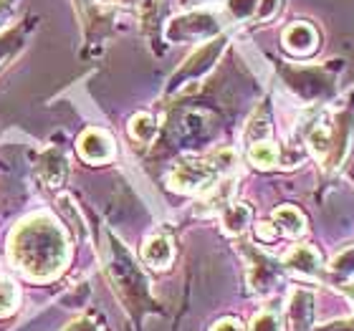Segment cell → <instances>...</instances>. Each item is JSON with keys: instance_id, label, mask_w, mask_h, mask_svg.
<instances>
[{"instance_id": "cell-5", "label": "cell", "mask_w": 354, "mask_h": 331, "mask_svg": "<svg viewBox=\"0 0 354 331\" xmlns=\"http://www.w3.org/2000/svg\"><path fill=\"white\" fill-rule=\"evenodd\" d=\"M241 253L248 261V288L256 296H271L281 283L283 265L281 261L271 258L268 253H261L253 245H241Z\"/></svg>"}, {"instance_id": "cell-12", "label": "cell", "mask_w": 354, "mask_h": 331, "mask_svg": "<svg viewBox=\"0 0 354 331\" xmlns=\"http://www.w3.org/2000/svg\"><path fill=\"white\" fill-rule=\"evenodd\" d=\"M68 164H66V155L61 149H46L41 160H38V177L44 180V185L48 190H56L61 187V182L66 180Z\"/></svg>"}, {"instance_id": "cell-17", "label": "cell", "mask_w": 354, "mask_h": 331, "mask_svg": "<svg viewBox=\"0 0 354 331\" xmlns=\"http://www.w3.org/2000/svg\"><path fill=\"white\" fill-rule=\"evenodd\" d=\"M157 134V119L149 114V111H140L129 119V137H132L137 144H149Z\"/></svg>"}, {"instance_id": "cell-14", "label": "cell", "mask_w": 354, "mask_h": 331, "mask_svg": "<svg viewBox=\"0 0 354 331\" xmlns=\"http://www.w3.org/2000/svg\"><path fill=\"white\" fill-rule=\"evenodd\" d=\"M271 225L276 228L279 236H286V238H301L306 233V218L294 205L276 207L271 215Z\"/></svg>"}, {"instance_id": "cell-16", "label": "cell", "mask_w": 354, "mask_h": 331, "mask_svg": "<svg viewBox=\"0 0 354 331\" xmlns=\"http://www.w3.org/2000/svg\"><path fill=\"white\" fill-rule=\"evenodd\" d=\"M306 144H309L311 155L324 164V160L329 157V149H332V119H329V122H322V124H317V126H311L309 134H306Z\"/></svg>"}, {"instance_id": "cell-22", "label": "cell", "mask_w": 354, "mask_h": 331, "mask_svg": "<svg viewBox=\"0 0 354 331\" xmlns=\"http://www.w3.org/2000/svg\"><path fill=\"white\" fill-rule=\"evenodd\" d=\"M23 36H26V28H23V26H15V28H8L6 33H0V66H3L8 59H13L15 51H18L23 44Z\"/></svg>"}, {"instance_id": "cell-6", "label": "cell", "mask_w": 354, "mask_h": 331, "mask_svg": "<svg viewBox=\"0 0 354 331\" xmlns=\"http://www.w3.org/2000/svg\"><path fill=\"white\" fill-rule=\"evenodd\" d=\"M221 18L213 10H187L175 15L167 23V38L170 41H192V38H207L221 30Z\"/></svg>"}, {"instance_id": "cell-21", "label": "cell", "mask_w": 354, "mask_h": 331, "mask_svg": "<svg viewBox=\"0 0 354 331\" xmlns=\"http://www.w3.org/2000/svg\"><path fill=\"white\" fill-rule=\"evenodd\" d=\"M329 273L337 278H354V245L334 253V258L329 261Z\"/></svg>"}, {"instance_id": "cell-15", "label": "cell", "mask_w": 354, "mask_h": 331, "mask_svg": "<svg viewBox=\"0 0 354 331\" xmlns=\"http://www.w3.org/2000/svg\"><path fill=\"white\" fill-rule=\"evenodd\" d=\"M253 223V207L248 202H233L221 210V225L225 236H243Z\"/></svg>"}, {"instance_id": "cell-29", "label": "cell", "mask_w": 354, "mask_h": 331, "mask_svg": "<svg viewBox=\"0 0 354 331\" xmlns=\"http://www.w3.org/2000/svg\"><path fill=\"white\" fill-rule=\"evenodd\" d=\"M210 331H243V326H241V321H236V319H221L218 324H213Z\"/></svg>"}, {"instance_id": "cell-27", "label": "cell", "mask_w": 354, "mask_h": 331, "mask_svg": "<svg viewBox=\"0 0 354 331\" xmlns=\"http://www.w3.org/2000/svg\"><path fill=\"white\" fill-rule=\"evenodd\" d=\"M283 0H259V8H256V21H268V18H273V15L279 13V8Z\"/></svg>"}, {"instance_id": "cell-34", "label": "cell", "mask_w": 354, "mask_h": 331, "mask_svg": "<svg viewBox=\"0 0 354 331\" xmlns=\"http://www.w3.org/2000/svg\"><path fill=\"white\" fill-rule=\"evenodd\" d=\"M183 3H185V6H187V3H200V0H183Z\"/></svg>"}, {"instance_id": "cell-18", "label": "cell", "mask_w": 354, "mask_h": 331, "mask_svg": "<svg viewBox=\"0 0 354 331\" xmlns=\"http://www.w3.org/2000/svg\"><path fill=\"white\" fill-rule=\"evenodd\" d=\"M248 160H251L253 167L271 169L279 164V147H276L271 140L256 142V144H251V149H248Z\"/></svg>"}, {"instance_id": "cell-23", "label": "cell", "mask_w": 354, "mask_h": 331, "mask_svg": "<svg viewBox=\"0 0 354 331\" xmlns=\"http://www.w3.org/2000/svg\"><path fill=\"white\" fill-rule=\"evenodd\" d=\"M207 162L213 164L218 175H230V172H236V167H238V155L233 149L223 147V149H215L213 155L207 157Z\"/></svg>"}, {"instance_id": "cell-30", "label": "cell", "mask_w": 354, "mask_h": 331, "mask_svg": "<svg viewBox=\"0 0 354 331\" xmlns=\"http://www.w3.org/2000/svg\"><path fill=\"white\" fill-rule=\"evenodd\" d=\"M66 331H96V329H94V324H91L88 319H79V321H74V324L68 326Z\"/></svg>"}, {"instance_id": "cell-2", "label": "cell", "mask_w": 354, "mask_h": 331, "mask_svg": "<svg viewBox=\"0 0 354 331\" xmlns=\"http://www.w3.org/2000/svg\"><path fill=\"white\" fill-rule=\"evenodd\" d=\"M111 253H109V263H106V271H109V278L114 283L122 299H124L132 309H142L145 303L149 301V291H147V281L140 273L137 263L132 261V256L127 253V248L119 243L117 238L109 236Z\"/></svg>"}, {"instance_id": "cell-20", "label": "cell", "mask_w": 354, "mask_h": 331, "mask_svg": "<svg viewBox=\"0 0 354 331\" xmlns=\"http://www.w3.org/2000/svg\"><path fill=\"white\" fill-rule=\"evenodd\" d=\"M271 140V119H268V111L259 109L256 114L251 117V122L245 124V142H266Z\"/></svg>"}, {"instance_id": "cell-7", "label": "cell", "mask_w": 354, "mask_h": 331, "mask_svg": "<svg viewBox=\"0 0 354 331\" xmlns=\"http://www.w3.org/2000/svg\"><path fill=\"white\" fill-rule=\"evenodd\" d=\"M283 76H286L288 86L294 88V94L304 96V99H319V96H324L326 91H332V82H329V76L324 74V68L288 66V68H283Z\"/></svg>"}, {"instance_id": "cell-33", "label": "cell", "mask_w": 354, "mask_h": 331, "mask_svg": "<svg viewBox=\"0 0 354 331\" xmlns=\"http://www.w3.org/2000/svg\"><path fill=\"white\" fill-rule=\"evenodd\" d=\"M8 3H10V0H0V13H6Z\"/></svg>"}, {"instance_id": "cell-28", "label": "cell", "mask_w": 354, "mask_h": 331, "mask_svg": "<svg viewBox=\"0 0 354 331\" xmlns=\"http://www.w3.org/2000/svg\"><path fill=\"white\" fill-rule=\"evenodd\" d=\"M256 230H259L261 240H268V243H273V240L279 238V233H276V228H273L271 223H259V225H256Z\"/></svg>"}, {"instance_id": "cell-26", "label": "cell", "mask_w": 354, "mask_h": 331, "mask_svg": "<svg viewBox=\"0 0 354 331\" xmlns=\"http://www.w3.org/2000/svg\"><path fill=\"white\" fill-rule=\"evenodd\" d=\"M248 331H283V324H281L279 314H273V311H261V314L253 316L251 329Z\"/></svg>"}, {"instance_id": "cell-19", "label": "cell", "mask_w": 354, "mask_h": 331, "mask_svg": "<svg viewBox=\"0 0 354 331\" xmlns=\"http://www.w3.org/2000/svg\"><path fill=\"white\" fill-rule=\"evenodd\" d=\"M233 187H236V180L215 182L213 187L205 192V202H203V207H205V210H218V213H221L223 207L228 205L230 195H233Z\"/></svg>"}, {"instance_id": "cell-25", "label": "cell", "mask_w": 354, "mask_h": 331, "mask_svg": "<svg viewBox=\"0 0 354 331\" xmlns=\"http://www.w3.org/2000/svg\"><path fill=\"white\" fill-rule=\"evenodd\" d=\"M256 8H259V0H225V10H228V15L233 21L253 18Z\"/></svg>"}, {"instance_id": "cell-3", "label": "cell", "mask_w": 354, "mask_h": 331, "mask_svg": "<svg viewBox=\"0 0 354 331\" xmlns=\"http://www.w3.org/2000/svg\"><path fill=\"white\" fill-rule=\"evenodd\" d=\"M218 172L215 167L200 157H185L172 167V172L167 175V187L183 195H205L215 182H218Z\"/></svg>"}, {"instance_id": "cell-31", "label": "cell", "mask_w": 354, "mask_h": 331, "mask_svg": "<svg viewBox=\"0 0 354 331\" xmlns=\"http://www.w3.org/2000/svg\"><path fill=\"white\" fill-rule=\"evenodd\" d=\"M342 291H344V294H347L349 299H352V301H354V281H349V283H344V286H342Z\"/></svg>"}, {"instance_id": "cell-9", "label": "cell", "mask_w": 354, "mask_h": 331, "mask_svg": "<svg viewBox=\"0 0 354 331\" xmlns=\"http://www.w3.org/2000/svg\"><path fill=\"white\" fill-rule=\"evenodd\" d=\"M283 271L299 278H319L322 276V256L314 245H294L288 250L286 258L281 261Z\"/></svg>"}, {"instance_id": "cell-4", "label": "cell", "mask_w": 354, "mask_h": 331, "mask_svg": "<svg viewBox=\"0 0 354 331\" xmlns=\"http://www.w3.org/2000/svg\"><path fill=\"white\" fill-rule=\"evenodd\" d=\"M223 48H225V36H215L213 41H207V44L200 46L198 51H192L190 59L185 61L183 66L175 71V76L170 79L167 91H170V94H177L180 88L195 86V84L215 66V61L221 59Z\"/></svg>"}, {"instance_id": "cell-13", "label": "cell", "mask_w": 354, "mask_h": 331, "mask_svg": "<svg viewBox=\"0 0 354 331\" xmlns=\"http://www.w3.org/2000/svg\"><path fill=\"white\" fill-rule=\"evenodd\" d=\"M288 324L291 331H309L314 324V294L309 291H294L288 299Z\"/></svg>"}, {"instance_id": "cell-8", "label": "cell", "mask_w": 354, "mask_h": 331, "mask_svg": "<svg viewBox=\"0 0 354 331\" xmlns=\"http://www.w3.org/2000/svg\"><path fill=\"white\" fill-rule=\"evenodd\" d=\"M76 147H79V155H82L88 164H104L114 157L117 144H114V137H111L109 132H104V129H86V132L79 137Z\"/></svg>"}, {"instance_id": "cell-11", "label": "cell", "mask_w": 354, "mask_h": 331, "mask_svg": "<svg viewBox=\"0 0 354 331\" xmlns=\"http://www.w3.org/2000/svg\"><path fill=\"white\" fill-rule=\"evenodd\" d=\"M172 258H175V245H172V238L167 233H155L142 245V261L155 271L170 268Z\"/></svg>"}, {"instance_id": "cell-1", "label": "cell", "mask_w": 354, "mask_h": 331, "mask_svg": "<svg viewBox=\"0 0 354 331\" xmlns=\"http://www.w3.org/2000/svg\"><path fill=\"white\" fill-rule=\"evenodd\" d=\"M10 261L28 278L48 281L64 271L68 261V238L51 215H30L10 236Z\"/></svg>"}, {"instance_id": "cell-10", "label": "cell", "mask_w": 354, "mask_h": 331, "mask_svg": "<svg viewBox=\"0 0 354 331\" xmlns=\"http://www.w3.org/2000/svg\"><path fill=\"white\" fill-rule=\"evenodd\" d=\"M319 44L322 36L309 21H296L283 30V48L294 56H314Z\"/></svg>"}, {"instance_id": "cell-32", "label": "cell", "mask_w": 354, "mask_h": 331, "mask_svg": "<svg viewBox=\"0 0 354 331\" xmlns=\"http://www.w3.org/2000/svg\"><path fill=\"white\" fill-rule=\"evenodd\" d=\"M96 3H134V0H96Z\"/></svg>"}, {"instance_id": "cell-24", "label": "cell", "mask_w": 354, "mask_h": 331, "mask_svg": "<svg viewBox=\"0 0 354 331\" xmlns=\"http://www.w3.org/2000/svg\"><path fill=\"white\" fill-rule=\"evenodd\" d=\"M15 306H18V286L10 278L0 276V316L13 314Z\"/></svg>"}]
</instances>
